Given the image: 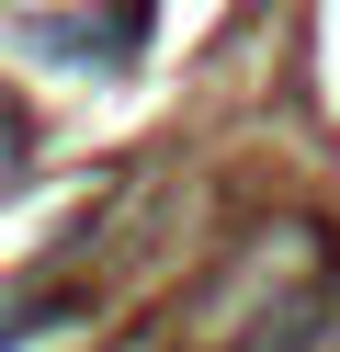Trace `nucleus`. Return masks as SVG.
<instances>
[{
	"label": "nucleus",
	"mask_w": 340,
	"mask_h": 352,
	"mask_svg": "<svg viewBox=\"0 0 340 352\" xmlns=\"http://www.w3.org/2000/svg\"><path fill=\"white\" fill-rule=\"evenodd\" d=\"M329 318H340V296H329V284H306V296H284L238 352H317V341H329Z\"/></svg>",
	"instance_id": "1"
}]
</instances>
